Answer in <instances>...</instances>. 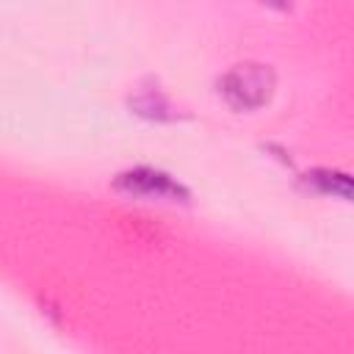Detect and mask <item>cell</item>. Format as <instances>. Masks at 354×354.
Wrapping results in <instances>:
<instances>
[{
  "mask_svg": "<svg viewBox=\"0 0 354 354\" xmlns=\"http://www.w3.org/2000/svg\"><path fill=\"white\" fill-rule=\"evenodd\" d=\"M274 91V75L263 64H238L218 80V94L235 111H254L268 102Z\"/></svg>",
  "mask_w": 354,
  "mask_h": 354,
  "instance_id": "6da1fadb",
  "label": "cell"
},
{
  "mask_svg": "<svg viewBox=\"0 0 354 354\" xmlns=\"http://www.w3.org/2000/svg\"><path fill=\"white\" fill-rule=\"evenodd\" d=\"M268 3H274V6H288V0H268Z\"/></svg>",
  "mask_w": 354,
  "mask_h": 354,
  "instance_id": "277c9868",
  "label": "cell"
},
{
  "mask_svg": "<svg viewBox=\"0 0 354 354\" xmlns=\"http://www.w3.org/2000/svg\"><path fill=\"white\" fill-rule=\"evenodd\" d=\"M113 185L119 191L138 194V196H158V199H169V202H188V188L185 185H180L171 174H166L160 169H149V166H138V169L122 171Z\"/></svg>",
  "mask_w": 354,
  "mask_h": 354,
  "instance_id": "7a4b0ae2",
  "label": "cell"
},
{
  "mask_svg": "<svg viewBox=\"0 0 354 354\" xmlns=\"http://www.w3.org/2000/svg\"><path fill=\"white\" fill-rule=\"evenodd\" d=\"M304 183L321 194H332L340 199H351V177L343 171H332V169H313L310 174H304Z\"/></svg>",
  "mask_w": 354,
  "mask_h": 354,
  "instance_id": "3957f363",
  "label": "cell"
}]
</instances>
